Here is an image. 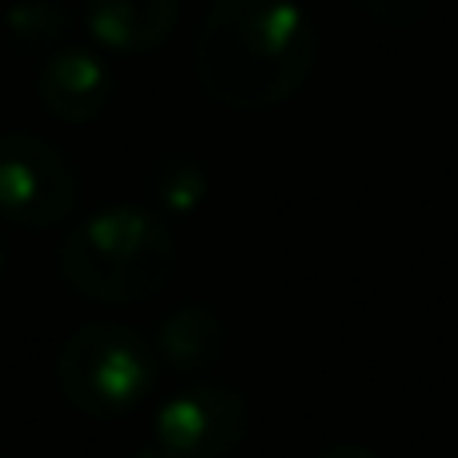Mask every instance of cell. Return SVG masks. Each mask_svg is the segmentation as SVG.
<instances>
[{
  "label": "cell",
  "mask_w": 458,
  "mask_h": 458,
  "mask_svg": "<svg viewBox=\"0 0 458 458\" xmlns=\"http://www.w3.org/2000/svg\"><path fill=\"white\" fill-rule=\"evenodd\" d=\"M85 21L109 53H153L177 24V0H85Z\"/></svg>",
  "instance_id": "52a82bcc"
},
{
  "label": "cell",
  "mask_w": 458,
  "mask_h": 458,
  "mask_svg": "<svg viewBox=\"0 0 458 458\" xmlns=\"http://www.w3.org/2000/svg\"><path fill=\"white\" fill-rule=\"evenodd\" d=\"M149 193L169 214H193L209 193V174L190 153H165L149 169Z\"/></svg>",
  "instance_id": "30bf717a"
},
{
  "label": "cell",
  "mask_w": 458,
  "mask_h": 458,
  "mask_svg": "<svg viewBox=\"0 0 458 458\" xmlns=\"http://www.w3.org/2000/svg\"><path fill=\"white\" fill-rule=\"evenodd\" d=\"M153 350L177 374L209 370L225 354V322L206 306H182L161 322Z\"/></svg>",
  "instance_id": "ba28073f"
},
{
  "label": "cell",
  "mask_w": 458,
  "mask_h": 458,
  "mask_svg": "<svg viewBox=\"0 0 458 458\" xmlns=\"http://www.w3.org/2000/svg\"><path fill=\"white\" fill-rule=\"evenodd\" d=\"M314 458H382V454H378V451H370V446L338 443V446H326V451H318Z\"/></svg>",
  "instance_id": "7c38bea8"
},
{
  "label": "cell",
  "mask_w": 458,
  "mask_h": 458,
  "mask_svg": "<svg viewBox=\"0 0 458 458\" xmlns=\"http://www.w3.org/2000/svg\"><path fill=\"white\" fill-rule=\"evenodd\" d=\"M61 277L105 306H137L174 277L177 245L153 209L113 206L81 222L56 253Z\"/></svg>",
  "instance_id": "7a4b0ae2"
},
{
  "label": "cell",
  "mask_w": 458,
  "mask_h": 458,
  "mask_svg": "<svg viewBox=\"0 0 458 458\" xmlns=\"http://www.w3.org/2000/svg\"><path fill=\"white\" fill-rule=\"evenodd\" d=\"M0 458H8V454H0Z\"/></svg>",
  "instance_id": "9a60e30c"
},
{
  "label": "cell",
  "mask_w": 458,
  "mask_h": 458,
  "mask_svg": "<svg viewBox=\"0 0 458 458\" xmlns=\"http://www.w3.org/2000/svg\"><path fill=\"white\" fill-rule=\"evenodd\" d=\"M250 435V403L229 386H193L157 411V446L177 458H229Z\"/></svg>",
  "instance_id": "5b68a950"
},
{
  "label": "cell",
  "mask_w": 458,
  "mask_h": 458,
  "mask_svg": "<svg viewBox=\"0 0 458 458\" xmlns=\"http://www.w3.org/2000/svg\"><path fill=\"white\" fill-rule=\"evenodd\" d=\"M358 4H362L374 21L390 24V29H406V24H414V21L427 16L430 0H358Z\"/></svg>",
  "instance_id": "8fae6325"
},
{
  "label": "cell",
  "mask_w": 458,
  "mask_h": 458,
  "mask_svg": "<svg viewBox=\"0 0 458 458\" xmlns=\"http://www.w3.org/2000/svg\"><path fill=\"white\" fill-rule=\"evenodd\" d=\"M77 201V169L56 145L29 133L0 137V217L29 229H48L61 225Z\"/></svg>",
  "instance_id": "277c9868"
},
{
  "label": "cell",
  "mask_w": 458,
  "mask_h": 458,
  "mask_svg": "<svg viewBox=\"0 0 458 458\" xmlns=\"http://www.w3.org/2000/svg\"><path fill=\"white\" fill-rule=\"evenodd\" d=\"M318 37L293 0H214L198 29L193 64L217 105L266 113L306 85Z\"/></svg>",
  "instance_id": "6da1fadb"
},
{
  "label": "cell",
  "mask_w": 458,
  "mask_h": 458,
  "mask_svg": "<svg viewBox=\"0 0 458 458\" xmlns=\"http://www.w3.org/2000/svg\"><path fill=\"white\" fill-rule=\"evenodd\" d=\"M37 93L53 117L69 121V125H89L109 105L113 72L89 48H56L37 77Z\"/></svg>",
  "instance_id": "8992f818"
},
{
  "label": "cell",
  "mask_w": 458,
  "mask_h": 458,
  "mask_svg": "<svg viewBox=\"0 0 458 458\" xmlns=\"http://www.w3.org/2000/svg\"><path fill=\"white\" fill-rule=\"evenodd\" d=\"M133 458H177V454H169L165 446H145V451H137Z\"/></svg>",
  "instance_id": "4fadbf2b"
},
{
  "label": "cell",
  "mask_w": 458,
  "mask_h": 458,
  "mask_svg": "<svg viewBox=\"0 0 458 458\" xmlns=\"http://www.w3.org/2000/svg\"><path fill=\"white\" fill-rule=\"evenodd\" d=\"M157 350L133 326L93 322L69 334L56 354V382L77 411L93 419L129 414L157 386Z\"/></svg>",
  "instance_id": "3957f363"
},
{
  "label": "cell",
  "mask_w": 458,
  "mask_h": 458,
  "mask_svg": "<svg viewBox=\"0 0 458 458\" xmlns=\"http://www.w3.org/2000/svg\"><path fill=\"white\" fill-rule=\"evenodd\" d=\"M0 266H4V250H0Z\"/></svg>",
  "instance_id": "5bb4252c"
},
{
  "label": "cell",
  "mask_w": 458,
  "mask_h": 458,
  "mask_svg": "<svg viewBox=\"0 0 458 458\" xmlns=\"http://www.w3.org/2000/svg\"><path fill=\"white\" fill-rule=\"evenodd\" d=\"M4 32L24 53H45L64 45V37L72 32V13L61 0H16L4 13Z\"/></svg>",
  "instance_id": "9c48e42d"
}]
</instances>
